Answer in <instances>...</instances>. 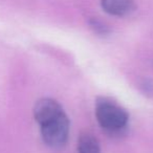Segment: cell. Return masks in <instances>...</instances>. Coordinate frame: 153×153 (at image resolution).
I'll use <instances>...</instances> for the list:
<instances>
[{
	"mask_svg": "<svg viewBox=\"0 0 153 153\" xmlns=\"http://www.w3.org/2000/svg\"><path fill=\"white\" fill-rule=\"evenodd\" d=\"M78 152L79 153H100V145L97 138L91 134L84 133L78 140Z\"/></svg>",
	"mask_w": 153,
	"mask_h": 153,
	"instance_id": "4",
	"label": "cell"
},
{
	"mask_svg": "<svg viewBox=\"0 0 153 153\" xmlns=\"http://www.w3.org/2000/svg\"><path fill=\"white\" fill-rule=\"evenodd\" d=\"M96 117L100 126L109 133H119L128 124V114L123 108L106 99L98 101Z\"/></svg>",
	"mask_w": 153,
	"mask_h": 153,
	"instance_id": "1",
	"label": "cell"
},
{
	"mask_svg": "<svg viewBox=\"0 0 153 153\" xmlns=\"http://www.w3.org/2000/svg\"><path fill=\"white\" fill-rule=\"evenodd\" d=\"M102 7L113 16H125L133 11V0H102Z\"/></svg>",
	"mask_w": 153,
	"mask_h": 153,
	"instance_id": "3",
	"label": "cell"
},
{
	"mask_svg": "<svg viewBox=\"0 0 153 153\" xmlns=\"http://www.w3.org/2000/svg\"><path fill=\"white\" fill-rule=\"evenodd\" d=\"M39 125L41 135L47 146L58 149L66 144L69 132V122L64 111L45 120Z\"/></svg>",
	"mask_w": 153,
	"mask_h": 153,
	"instance_id": "2",
	"label": "cell"
}]
</instances>
